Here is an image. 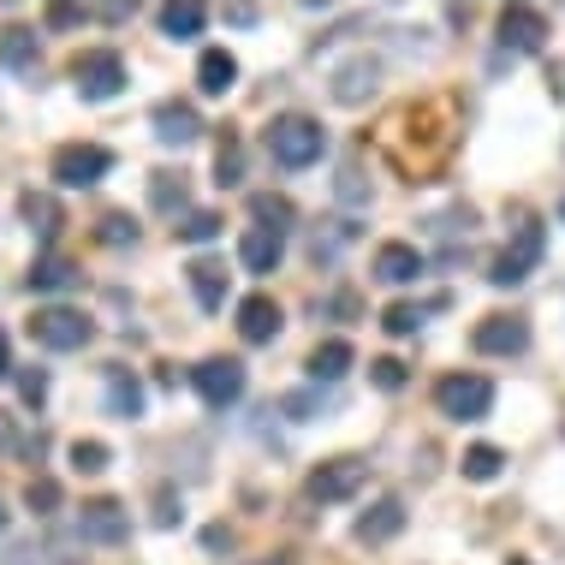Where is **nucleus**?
Segmentation results:
<instances>
[{"instance_id":"obj_38","label":"nucleus","mask_w":565,"mask_h":565,"mask_svg":"<svg viewBox=\"0 0 565 565\" xmlns=\"http://www.w3.org/2000/svg\"><path fill=\"white\" fill-rule=\"evenodd\" d=\"M42 19H49V30H78L89 12H84V7H72V0H54V7L42 12Z\"/></svg>"},{"instance_id":"obj_18","label":"nucleus","mask_w":565,"mask_h":565,"mask_svg":"<svg viewBox=\"0 0 565 565\" xmlns=\"http://www.w3.org/2000/svg\"><path fill=\"white\" fill-rule=\"evenodd\" d=\"M423 274V250L417 244H381L375 250V280L381 286H411Z\"/></svg>"},{"instance_id":"obj_26","label":"nucleus","mask_w":565,"mask_h":565,"mask_svg":"<svg viewBox=\"0 0 565 565\" xmlns=\"http://www.w3.org/2000/svg\"><path fill=\"white\" fill-rule=\"evenodd\" d=\"M215 185L221 191L244 185V143H238V137H226V143L215 149Z\"/></svg>"},{"instance_id":"obj_9","label":"nucleus","mask_w":565,"mask_h":565,"mask_svg":"<svg viewBox=\"0 0 565 565\" xmlns=\"http://www.w3.org/2000/svg\"><path fill=\"white\" fill-rule=\"evenodd\" d=\"M78 536L96 542V547H119L131 536V512L119 507V500H84L78 512Z\"/></svg>"},{"instance_id":"obj_32","label":"nucleus","mask_w":565,"mask_h":565,"mask_svg":"<svg viewBox=\"0 0 565 565\" xmlns=\"http://www.w3.org/2000/svg\"><path fill=\"white\" fill-rule=\"evenodd\" d=\"M108 447H102V440H72V470H84V477H102V470H108Z\"/></svg>"},{"instance_id":"obj_19","label":"nucleus","mask_w":565,"mask_h":565,"mask_svg":"<svg viewBox=\"0 0 565 565\" xmlns=\"http://www.w3.org/2000/svg\"><path fill=\"white\" fill-rule=\"evenodd\" d=\"M233 84H238V60L226 49H203V60H196V89L203 96H226Z\"/></svg>"},{"instance_id":"obj_28","label":"nucleus","mask_w":565,"mask_h":565,"mask_svg":"<svg viewBox=\"0 0 565 565\" xmlns=\"http://www.w3.org/2000/svg\"><path fill=\"white\" fill-rule=\"evenodd\" d=\"M351 238H358V226H345V221H333V233H322V226H316V238H310V256H316V263H333V256H340Z\"/></svg>"},{"instance_id":"obj_31","label":"nucleus","mask_w":565,"mask_h":565,"mask_svg":"<svg viewBox=\"0 0 565 565\" xmlns=\"http://www.w3.org/2000/svg\"><path fill=\"white\" fill-rule=\"evenodd\" d=\"M24 507L36 512V518H54V507H60V482H54V477H30Z\"/></svg>"},{"instance_id":"obj_22","label":"nucleus","mask_w":565,"mask_h":565,"mask_svg":"<svg viewBox=\"0 0 565 565\" xmlns=\"http://www.w3.org/2000/svg\"><path fill=\"white\" fill-rule=\"evenodd\" d=\"M156 24H161V36L191 42V36H203L209 12H203V7H191V0H173V7H161V12H156Z\"/></svg>"},{"instance_id":"obj_24","label":"nucleus","mask_w":565,"mask_h":565,"mask_svg":"<svg viewBox=\"0 0 565 565\" xmlns=\"http://www.w3.org/2000/svg\"><path fill=\"white\" fill-rule=\"evenodd\" d=\"M30 286H36V292H66V286H78V263H66V256H42V263L30 268Z\"/></svg>"},{"instance_id":"obj_42","label":"nucleus","mask_w":565,"mask_h":565,"mask_svg":"<svg viewBox=\"0 0 565 565\" xmlns=\"http://www.w3.org/2000/svg\"><path fill=\"white\" fill-rule=\"evenodd\" d=\"M256 565H292V559H286V554H274V559H256Z\"/></svg>"},{"instance_id":"obj_43","label":"nucleus","mask_w":565,"mask_h":565,"mask_svg":"<svg viewBox=\"0 0 565 565\" xmlns=\"http://www.w3.org/2000/svg\"><path fill=\"white\" fill-rule=\"evenodd\" d=\"M0 530H7V507H0Z\"/></svg>"},{"instance_id":"obj_10","label":"nucleus","mask_w":565,"mask_h":565,"mask_svg":"<svg viewBox=\"0 0 565 565\" xmlns=\"http://www.w3.org/2000/svg\"><path fill=\"white\" fill-rule=\"evenodd\" d=\"M500 49L507 54H542L547 49V19L536 7H507L500 12Z\"/></svg>"},{"instance_id":"obj_44","label":"nucleus","mask_w":565,"mask_h":565,"mask_svg":"<svg viewBox=\"0 0 565 565\" xmlns=\"http://www.w3.org/2000/svg\"><path fill=\"white\" fill-rule=\"evenodd\" d=\"M559 221H565V196H559Z\"/></svg>"},{"instance_id":"obj_21","label":"nucleus","mask_w":565,"mask_h":565,"mask_svg":"<svg viewBox=\"0 0 565 565\" xmlns=\"http://www.w3.org/2000/svg\"><path fill=\"white\" fill-rule=\"evenodd\" d=\"M149 203H156V215H185V203H191V179L185 173H149Z\"/></svg>"},{"instance_id":"obj_29","label":"nucleus","mask_w":565,"mask_h":565,"mask_svg":"<svg viewBox=\"0 0 565 565\" xmlns=\"http://www.w3.org/2000/svg\"><path fill=\"white\" fill-rule=\"evenodd\" d=\"M500 465H507V452H500V447H470L465 452V477L470 482H494Z\"/></svg>"},{"instance_id":"obj_39","label":"nucleus","mask_w":565,"mask_h":565,"mask_svg":"<svg viewBox=\"0 0 565 565\" xmlns=\"http://www.w3.org/2000/svg\"><path fill=\"white\" fill-rule=\"evenodd\" d=\"M156 524H161V530H173V524H179V500H173V488H161V494H156Z\"/></svg>"},{"instance_id":"obj_11","label":"nucleus","mask_w":565,"mask_h":565,"mask_svg":"<svg viewBox=\"0 0 565 565\" xmlns=\"http://www.w3.org/2000/svg\"><path fill=\"white\" fill-rule=\"evenodd\" d=\"M470 345H477L482 358H518V351L530 345V322H518V316H482L477 333H470Z\"/></svg>"},{"instance_id":"obj_14","label":"nucleus","mask_w":565,"mask_h":565,"mask_svg":"<svg viewBox=\"0 0 565 565\" xmlns=\"http://www.w3.org/2000/svg\"><path fill=\"white\" fill-rule=\"evenodd\" d=\"M399 530H405V500H399V494L375 500V507L358 518V542H363V547H381V542H393Z\"/></svg>"},{"instance_id":"obj_4","label":"nucleus","mask_w":565,"mask_h":565,"mask_svg":"<svg viewBox=\"0 0 565 565\" xmlns=\"http://www.w3.org/2000/svg\"><path fill=\"white\" fill-rule=\"evenodd\" d=\"M363 482H370V465H363V458H328V465L310 470L303 494H310L316 507H340V500L363 494Z\"/></svg>"},{"instance_id":"obj_13","label":"nucleus","mask_w":565,"mask_h":565,"mask_svg":"<svg viewBox=\"0 0 565 565\" xmlns=\"http://www.w3.org/2000/svg\"><path fill=\"white\" fill-rule=\"evenodd\" d=\"M280 328H286V316H280V303H274L268 292H250L238 303V340L244 345H268Z\"/></svg>"},{"instance_id":"obj_5","label":"nucleus","mask_w":565,"mask_h":565,"mask_svg":"<svg viewBox=\"0 0 565 565\" xmlns=\"http://www.w3.org/2000/svg\"><path fill=\"white\" fill-rule=\"evenodd\" d=\"M542 263V226L530 221V215H518V244H507V250L494 256V268H488V286H524L530 280V268Z\"/></svg>"},{"instance_id":"obj_23","label":"nucleus","mask_w":565,"mask_h":565,"mask_svg":"<svg viewBox=\"0 0 565 565\" xmlns=\"http://www.w3.org/2000/svg\"><path fill=\"white\" fill-rule=\"evenodd\" d=\"M108 411L114 417H143V381L131 370H108Z\"/></svg>"},{"instance_id":"obj_40","label":"nucleus","mask_w":565,"mask_h":565,"mask_svg":"<svg viewBox=\"0 0 565 565\" xmlns=\"http://www.w3.org/2000/svg\"><path fill=\"white\" fill-rule=\"evenodd\" d=\"M12 447H19V429H12V417L0 411V452H12Z\"/></svg>"},{"instance_id":"obj_6","label":"nucleus","mask_w":565,"mask_h":565,"mask_svg":"<svg viewBox=\"0 0 565 565\" xmlns=\"http://www.w3.org/2000/svg\"><path fill=\"white\" fill-rule=\"evenodd\" d=\"M72 84H78L84 102H114L119 89H126V60L114 49H89L78 66H72Z\"/></svg>"},{"instance_id":"obj_45","label":"nucleus","mask_w":565,"mask_h":565,"mask_svg":"<svg viewBox=\"0 0 565 565\" xmlns=\"http://www.w3.org/2000/svg\"><path fill=\"white\" fill-rule=\"evenodd\" d=\"M512 565H530V559H512Z\"/></svg>"},{"instance_id":"obj_20","label":"nucleus","mask_w":565,"mask_h":565,"mask_svg":"<svg viewBox=\"0 0 565 565\" xmlns=\"http://www.w3.org/2000/svg\"><path fill=\"white\" fill-rule=\"evenodd\" d=\"M185 280H191V292H196L203 310H221L226 303V268L215 263V256H196V263L185 268Z\"/></svg>"},{"instance_id":"obj_25","label":"nucleus","mask_w":565,"mask_h":565,"mask_svg":"<svg viewBox=\"0 0 565 565\" xmlns=\"http://www.w3.org/2000/svg\"><path fill=\"white\" fill-rule=\"evenodd\" d=\"M345 370H351V345L345 340H322V345L310 351V375L316 381H340Z\"/></svg>"},{"instance_id":"obj_2","label":"nucleus","mask_w":565,"mask_h":565,"mask_svg":"<svg viewBox=\"0 0 565 565\" xmlns=\"http://www.w3.org/2000/svg\"><path fill=\"white\" fill-rule=\"evenodd\" d=\"M30 340L49 345V351H84L89 340H96V322H89L84 310L54 303V310H36V316H30Z\"/></svg>"},{"instance_id":"obj_34","label":"nucleus","mask_w":565,"mask_h":565,"mask_svg":"<svg viewBox=\"0 0 565 565\" xmlns=\"http://www.w3.org/2000/svg\"><path fill=\"white\" fill-rule=\"evenodd\" d=\"M370 381H375L381 393H405V381H411V375H405V363H399V358H375V363H370Z\"/></svg>"},{"instance_id":"obj_1","label":"nucleus","mask_w":565,"mask_h":565,"mask_svg":"<svg viewBox=\"0 0 565 565\" xmlns=\"http://www.w3.org/2000/svg\"><path fill=\"white\" fill-rule=\"evenodd\" d=\"M268 156H274V167H286V173H303V167H316L328 156V131L316 126L310 114H280L268 126Z\"/></svg>"},{"instance_id":"obj_30","label":"nucleus","mask_w":565,"mask_h":565,"mask_svg":"<svg viewBox=\"0 0 565 565\" xmlns=\"http://www.w3.org/2000/svg\"><path fill=\"white\" fill-rule=\"evenodd\" d=\"M250 215L268 226V233H286L292 226V203L286 196H250Z\"/></svg>"},{"instance_id":"obj_3","label":"nucleus","mask_w":565,"mask_h":565,"mask_svg":"<svg viewBox=\"0 0 565 565\" xmlns=\"http://www.w3.org/2000/svg\"><path fill=\"white\" fill-rule=\"evenodd\" d=\"M435 405H440V417H452V423H482L488 405H494V381L488 375H447L435 387Z\"/></svg>"},{"instance_id":"obj_17","label":"nucleus","mask_w":565,"mask_h":565,"mask_svg":"<svg viewBox=\"0 0 565 565\" xmlns=\"http://www.w3.org/2000/svg\"><path fill=\"white\" fill-rule=\"evenodd\" d=\"M286 256V233H268V226H250V233L238 238V263L250 274H274Z\"/></svg>"},{"instance_id":"obj_36","label":"nucleus","mask_w":565,"mask_h":565,"mask_svg":"<svg viewBox=\"0 0 565 565\" xmlns=\"http://www.w3.org/2000/svg\"><path fill=\"white\" fill-rule=\"evenodd\" d=\"M96 238H102V244H137V221H131V215H102Z\"/></svg>"},{"instance_id":"obj_15","label":"nucleus","mask_w":565,"mask_h":565,"mask_svg":"<svg viewBox=\"0 0 565 565\" xmlns=\"http://www.w3.org/2000/svg\"><path fill=\"white\" fill-rule=\"evenodd\" d=\"M156 137L167 149H185V143L203 137V119H196L191 102H161V108H156Z\"/></svg>"},{"instance_id":"obj_37","label":"nucleus","mask_w":565,"mask_h":565,"mask_svg":"<svg viewBox=\"0 0 565 565\" xmlns=\"http://www.w3.org/2000/svg\"><path fill=\"white\" fill-rule=\"evenodd\" d=\"M19 399H24L30 411L49 399V370H24V375H19Z\"/></svg>"},{"instance_id":"obj_33","label":"nucleus","mask_w":565,"mask_h":565,"mask_svg":"<svg viewBox=\"0 0 565 565\" xmlns=\"http://www.w3.org/2000/svg\"><path fill=\"white\" fill-rule=\"evenodd\" d=\"M381 328H387L393 340H405V333H417V328H423V310H417V303H387Z\"/></svg>"},{"instance_id":"obj_8","label":"nucleus","mask_w":565,"mask_h":565,"mask_svg":"<svg viewBox=\"0 0 565 565\" xmlns=\"http://www.w3.org/2000/svg\"><path fill=\"white\" fill-rule=\"evenodd\" d=\"M191 381H196V393H203L209 411H226V405L244 399V363L238 358H203L191 370Z\"/></svg>"},{"instance_id":"obj_7","label":"nucleus","mask_w":565,"mask_h":565,"mask_svg":"<svg viewBox=\"0 0 565 565\" xmlns=\"http://www.w3.org/2000/svg\"><path fill=\"white\" fill-rule=\"evenodd\" d=\"M108 167H114L108 149H96V143H66V149H54V185L89 191V185H102V179H108Z\"/></svg>"},{"instance_id":"obj_41","label":"nucleus","mask_w":565,"mask_h":565,"mask_svg":"<svg viewBox=\"0 0 565 565\" xmlns=\"http://www.w3.org/2000/svg\"><path fill=\"white\" fill-rule=\"evenodd\" d=\"M12 375V351H7V333H0V381Z\"/></svg>"},{"instance_id":"obj_27","label":"nucleus","mask_w":565,"mask_h":565,"mask_svg":"<svg viewBox=\"0 0 565 565\" xmlns=\"http://www.w3.org/2000/svg\"><path fill=\"white\" fill-rule=\"evenodd\" d=\"M24 221H30V233H36L42 244L60 233V209L49 203V196H24Z\"/></svg>"},{"instance_id":"obj_35","label":"nucleus","mask_w":565,"mask_h":565,"mask_svg":"<svg viewBox=\"0 0 565 565\" xmlns=\"http://www.w3.org/2000/svg\"><path fill=\"white\" fill-rule=\"evenodd\" d=\"M215 233H221V215H209V209H196V215H185V226H179L185 244H209Z\"/></svg>"},{"instance_id":"obj_16","label":"nucleus","mask_w":565,"mask_h":565,"mask_svg":"<svg viewBox=\"0 0 565 565\" xmlns=\"http://www.w3.org/2000/svg\"><path fill=\"white\" fill-rule=\"evenodd\" d=\"M0 66L19 72V78H36V66H42V42H36V30H24V24L0 30Z\"/></svg>"},{"instance_id":"obj_12","label":"nucleus","mask_w":565,"mask_h":565,"mask_svg":"<svg viewBox=\"0 0 565 565\" xmlns=\"http://www.w3.org/2000/svg\"><path fill=\"white\" fill-rule=\"evenodd\" d=\"M375 89H381V60H370V54L345 60V66L333 72V102H340V108H363Z\"/></svg>"}]
</instances>
